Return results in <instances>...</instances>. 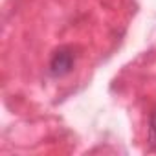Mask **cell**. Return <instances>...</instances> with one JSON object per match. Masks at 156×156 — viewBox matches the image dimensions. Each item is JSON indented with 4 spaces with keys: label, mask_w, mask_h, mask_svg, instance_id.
Masks as SVG:
<instances>
[{
    "label": "cell",
    "mask_w": 156,
    "mask_h": 156,
    "mask_svg": "<svg viewBox=\"0 0 156 156\" xmlns=\"http://www.w3.org/2000/svg\"><path fill=\"white\" fill-rule=\"evenodd\" d=\"M73 61H75V57H73L72 48L62 46V48L55 50L50 59V73L53 77H62V75L70 73L73 68Z\"/></svg>",
    "instance_id": "6da1fadb"
},
{
    "label": "cell",
    "mask_w": 156,
    "mask_h": 156,
    "mask_svg": "<svg viewBox=\"0 0 156 156\" xmlns=\"http://www.w3.org/2000/svg\"><path fill=\"white\" fill-rule=\"evenodd\" d=\"M149 140L152 149H156V112H152L151 116V127H149Z\"/></svg>",
    "instance_id": "7a4b0ae2"
}]
</instances>
